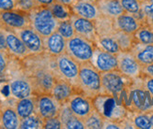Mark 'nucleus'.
Returning <instances> with one entry per match:
<instances>
[{"label": "nucleus", "instance_id": "obj_43", "mask_svg": "<svg viewBox=\"0 0 153 129\" xmlns=\"http://www.w3.org/2000/svg\"><path fill=\"white\" fill-rule=\"evenodd\" d=\"M149 117V120H150V123H151V125H152V128H153V111H150L149 112H147Z\"/></svg>", "mask_w": 153, "mask_h": 129}, {"label": "nucleus", "instance_id": "obj_14", "mask_svg": "<svg viewBox=\"0 0 153 129\" xmlns=\"http://www.w3.org/2000/svg\"><path fill=\"white\" fill-rule=\"evenodd\" d=\"M70 8L72 14L78 17L88 19L94 22L99 17H101V12L95 1L92 2L88 0H76Z\"/></svg>", "mask_w": 153, "mask_h": 129}, {"label": "nucleus", "instance_id": "obj_23", "mask_svg": "<svg viewBox=\"0 0 153 129\" xmlns=\"http://www.w3.org/2000/svg\"><path fill=\"white\" fill-rule=\"evenodd\" d=\"M114 33L101 34V35H98L96 42H95L96 46L106 52H109L114 54H117L121 51V49H120V46H119L117 38H115Z\"/></svg>", "mask_w": 153, "mask_h": 129}, {"label": "nucleus", "instance_id": "obj_42", "mask_svg": "<svg viewBox=\"0 0 153 129\" xmlns=\"http://www.w3.org/2000/svg\"><path fill=\"white\" fill-rule=\"evenodd\" d=\"M75 1H76V0H56V2L63 4V5L68 6V7H71Z\"/></svg>", "mask_w": 153, "mask_h": 129}, {"label": "nucleus", "instance_id": "obj_26", "mask_svg": "<svg viewBox=\"0 0 153 129\" xmlns=\"http://www.w3.org/2000/svg\"><path fill=\"white\" fill-rule=\"evenodd\" d=\"M134 41L143 44H153V29L147 24H143L134 35Z\"/></svg>", "mask_w": 153, "mask_h": 129}, {"label": "nucleus", "instance_id": "obj_28", "mask_svg": "<svg viewBox=\"0 0 153 129\" xmlns=\"http://www.w3.org/2000/svg\"><path fill=\"white\" fill-rule=\"evenodd\" d=\"M49 8L52 10L53 14H54L55 17L57 20H59V21L70 19L71 14H72L70 7L65 6V5L60 4V3H57V2H55L52 5H50Z\"/></svg>", "mask_w": 153, "mask_h": 129}, {"label": "nucleus", "instance_id": "obj_12", "mask_svg": "<svg viewBox=\"0 0 153 129\" xmlns=\"http://www.w3.org/2000/svg\"><path fill=\"white\" fill-rule=\"evenodd\" d=\"M129 99L131 106L138 112L153 111V97L144 87H135L131 89Z\"/></svg>", "mask_w": 153, "mask_h": 129}, {"label": "nucleus", "instance_id": "obj_40", "mask_svg": "<svg viewBox=\"0 0 153 129\" xmlns=\"http://www.w3.org/2000/svg\"><path fill=\"white\" fill-rule=\"evenodd\" d=\"M0 50L7 52V45H6V37L4 29H0Z\"/></svg>", "mask_w": 153, "mask_h": 129}, {"label": "nucleus", "instance_id": "obj_41", "mask_svg": "<svg viewBox=\"0 0 153 129\" xmlns=\"http://www.w3.org/2000/svg\"><path fill=\"white\" fill-rule=\"evenodd\" d=\"M36 2L39 5V6H46L49 7L50 5H52L53 3L56 2V0H36Z\"/></svg>", "mask_w": 153, "mask_h": 129}, {"label": "nucleus", "instance_id": "obj_9", "mask_svg": "<svg viewBox=\"0 0 153 129\" xmlns=\"http://www.w3.org/2000/svg\"><path fill=\"white\" fill-rule=\"evenodd\" d=\"M0 22L6 29L17 30L30 26L28 13L18 10H0Z\"/></svg>", "mask_w": 153, "mask_h": 129}, {"label": "nucleus", "instance_id": "obj_44", "mask_svg": "<svg viewBox=\"0 0 153 129\" xmlns=\"http://www.w3.org/2000/svg\"><path fill=\"white\" fill-rule=\"evenodd\" d=\"M144 24H149L151 28L153 29V18L152 19H149V20H147V21H146Z\"/></svg>", "mask_w": 153, "mask_h": 129}, {"label": "nucleus", "instance_id": "obj_39", "mask_svg": "<svg viewBox=\"0 0 153 129\" xmlns=\"http://www.w3.org/2000/svg\"><path fill=\"white\" fill-rule=\"evenodd\" d=\"M142 75L149 76V77L153 78V63L149 65V66H143V69H142Z\"/></svg>", "mask_w": 153, "mask_h": 129}, {"label": "nucleus", "instance_id": "obj_5", "mask_svg": "<svg viewBox=\"0 0 153 129\" xmlns=\"http://www.w3.org/2000/svg\"><path fill=\"white\" fill-rule=\"evenodd\" d=\"M55 58L56 72L58 79L69 81L70 83L74 85L78 89L80 64L66 52Z\"/></svg>", "mask_w": 153, "mask_h": 129}, {"label": "nucleus", "instance_id": "obj_35", "mask_svg": "<svg viewBox=\"0 0 153 129\" xmlns=\"http://www.w3.org/2000/svg\"><path fill=\"white\" fill-rule=\"evenodd\" d=\"M43 128L45 129H61L63 128L61 120L59 116L51 117L48 119L43 120Z\"/></svg>", "mask_w": 153, "mask_h": 129}, {"label": "nucleus", "instance_id": "obj_4", "mask_svg": "<svg viewBox=\"0 0 153 129\" xmlns=\"http://www.w3.org/2000/svg\"><path fill=\"white\" fill-rule=\"evenodd\" d=\"M102 94L112 97H117L118 94L124 92L128 87L130 81L132 80L131 78L123 75L117 69L102 72Z\"/></svg>", "mask_w": 153, "mask_h": 129}, {"label": "nucleus", "instance_id": "obj_8", "mask_svg": "<svg viewBox=\"0 0 153 129\" xmlns=\"http://www.w3.org/2000/svg\"><path fill=\"white\" fill-rule=\"evenodd\" d=\"M62 104L50 93H44L36 97V113L42 120L57 116Z\"/></svg>", "mask_w": 153, "mask_h": 129}, {"label": "nucleus", "instance_id": "obj_3", "mask_svg": "<svg viewBox=\"0 0 153 129\" xmlns=\"http://www.w3.org/2000/svg\"><path fill=\"white\" fill-rule=\"evenodd\" d=\"M96 44L91 40L75 35L71 38L67 40L66 45V53L74 58L79 64L90 62L95 50Z\"/></svg>", "mask_w": 153, "mask_h": 129}, {"label": "nucleus", "instance_id": "obj_15", "mask_svg": "<svg viewBox=\"0 0 153 129\" xmlns=\"http://www.w3.org/2000/svg\"><path fill=\"white\" fill-rule=\"evenodd\" d=\"M4 31L6 37L7 52H9L11 55L18 58H25L28 56L30 52L17 34L14 31L9 29H4Z\"/></svg>", "mask_w": 153, "mask_h": 129}, {"label": "nucleus", "instance_id": "obj_6", "mask_svg": "<svg viewBox=\"0 0 153 129\" xmlns=\"http://www.w3.org/2000/svg\"><path fill=\"white\" fill-rule=\"evenodd\" d=\"M117 70L119 72L131 80H137L141 77L143 66L139 64L131 51H120L117 54Z\"/></svg>", "mask_w": 153, "mask_h": 129}, {"label": "nucleus", "instance_id": "obj_18", "mask_svg": "<svg viewBox=\"0 0 153 129\" xmlns=\"http://www.w3.org/2000/svg\"><path fill=\"white\" fill-rule=\"evenodd\" d=\"M66 45L67 39L64 38L57 31L44 38L45 51L53 57L59 56L66 52Z\"/></svg>", "mask_w": 153, "mask_h": 129}, {"label": "nucleus", "instance_id": "obj_21", "mask_svg": "<svg viewBox=\"0 0 153 129\" xmlns=\"http://www.w3.org/2000/svg\"><path fill=\"white\" fill-rule=\"evenodd\" d=\"M130 51L142 66L153 63V44H143L135 41Z\"/></svg>", "mask_w": 153, "mask_h": 129}, {"label": "nucleus", "instance_id": "obj_33", "mask_svg": "<svg viewBox=\"0 0 153 129\" xmlns=\"http://www.w3.org/2000/svg\"><path fill=\"white\" fill-rule=\"evenodd\" d=\"M138 16L144 23L153 18V0L141 1V10Z\"/></svg>", "mask_w": 153, "mask_h": 129}, {"label": "nucleus", "instance_id": "obj_19", "mask_svg": "<svg viewBox=\"0 0 153 129\" xmlns=\"http://www.w3.org/2000/svg\"><path fill=\"white\" fill-rule=\"evenodd\" d=\"M10 92L11 96L18 99L31 97L33 94V84L27 79L18 78L10 83Z\"/></svg>", "mask_w": 153, "mask_h": 129}, {"label": "nucleus", "instance_id": "obj_45", "mask_svg": "<svg viewBox=\"0 0 153 129\" xmlns=\"http://www.w3.org/2000/svg\"><path fill=\"white\" fill-rule=\"evenodd\" d=\"M141 1H147V0H141Z\"/></svg>", "mask_w": 153, "mask_h": 129}, {"label": "nucleus", "instance_id": "obj_20", "mask_svg": "<svg viewBox=\"0 0 153 129\" xmlns=\"http://www.w3.org/2000/svg\"><path fill=\"white\" fill-rule=\"evenodd\" d=\"M58 116L61 120L63 128L66 129H85V123L82 119L78 118L72 113L67 104H62Z\"/></svg>", "mask_w": 153, "mask_h": 129}, {"label": "nucleus", "instance_id": "obj_38", "mask_svg": "<svg viewBox=\"0 0 153 129\" xmlns=\"http://www.w3.org/2000/svg\"><path fill=\"white\" fill-rule=\"evenodd\" d=\"M4 52L5 51L0 50V74L5 72L7 66H8V60H7Z\"/></svg>", "mask_w": 153, "mask_h": 129}, {"label": "nucleus", "instance_id": "obj_22", "mask_svg": "<svg viewBox=\"0 0 153 129\" xmlns=\"http://www.w3.org/2000/svg\"><path fill=\"white\" fill-rule=\"evenodd\" d=\"M101 15L111 19H116L122 14L124 10L119 3V0H94Z\"/></svg>", "mask_w": 153, "mask_h": 129}, {"label": "nucleus", "instance_id": "obj_24", "mask_svg": "<svg viewBox=\"0 0 153 129\" xmlns=\"http://www.w3.org/2000/svg\"><path fill=\"white\" fill-rule=\"evenodd\" d=\"M15 110L21 120L34 114L36 112V97H28L18 99L15 105Z\"/></svg>", "mask_w": 153, "mask_h": 129}, {"label": "nucleus", "instance_id": "obj_30", "mask_svg": "<svg viewBox=\"0 0 153 129\" xmlns=\"http://www.w3.org/2000/svg\"><path fill=\"white\" fill-rule=\"evenodd\" d=\"M56 31L67 40L75 36V31L74 28V25H72V24H71V19L59 21Z\"/></svg>", "mask_w": 153, "mask_h": 129}, {"label": "nucleus", "instance_id": "obj_7", "mask_svg": "<svg viewBox=\"0 0 153 129\" xmlns=\"http://www.w3.org/2000/svg\"><path fill=\"white\" fill-rule=\"evenodd\" d=\"M70 108L71 111L80 119H85L88 115L95 110L93 98L80 91L76 92L66 103Z\"/></svg>", "mask_w": 153, "mask_h": 129}, {"label": "nucleus", "instance_id": "obj_34", "mask_svg": "<svg viewBox=\"0 0 153 129\" xmlns=\"http://www.w3.org/2000/svg\"><path fill=\"white\" fill-rule=\"evenodd\" d=\"M39 5L36 2V0H17L16 9L26 13H29Z\"/></svg>", "mask_w": 153, "mask_h": 129}, {"label": "nucleus", "instance_id": "obj_17", "mask_svg": "<svg viewBox=\"0 0 153 129\" xmlns=\"http://www.w3.org/2000/svg\"><path fill=\"white\" fill-rule=\"evenodd\" d=\"M79 90L77 88L70 83L69 81L64 80L62 79H57L54 86L52 87L50 94L54 97L58 102L61 104H65L71 97V96Z\"/></svg>", "mask_w": 153, "mask_h": 129}, {"label": "nucleus", "instance_id": "obj_10", "mask_svg": "<svg viewBox=\"0 0 153 129\" xmlns=\"http://www.w3.org/2000/svg\"><path fill=\"white\" fill-rule=\"evenodd\" d=\"M14 32L23 40L30 54H41L45 52L44 38L31 26L14 30Z\"/></svg>", "mask_w": 153, "mask_h": 129}, {"label": "nucleus", "instance_id": "obj_27", "mask_svg": "<svg viewBox=\"0 0 153 129\" xmlns=\"http://www.w3.org/2000/svg\"><path fill=\"white\" fill-rule=\"evenodd\" d=\"M83 121L85 125V129H102L104 124V116L95 108Z\"/></svg>", "mask_w": 153, "mask_h": 129}, {"label": "nucleus", "instance_id": "obj_13", "mask_svg": "<svg viewBox=\"0 0 153 129\" xmlns=\"http://www.w3.org/2000/svg\"><path fill=\"white\" fill-rule=\"evenodd\" d=\"M70 19L72 25H74L75 35L81 36L83 38L91 40L93 42H96L98 34L94 21H91V20L85 19L82 17H78L74 14H71Z\"/></svg>", "mask_w": 153, "mask_h": 129}, {"label": "nucleus", "instance_id": "obj_1", "mask_svg": "<svg viewBox=\"0 0 153 129\" xmlns=\"http://www.w3.org/2000/svg\"><path fill=\"white\" fill-rule=\"evenodd\" d=\"M78 90L91 98L102 94L101 72H99L90 62L80 64Z\"/></svg>", "mask_w": 153, "mask_h": 129}, {"label": "nucleus", "instance_id": "obj_25", "mask_svg": "<svg viewBox=\"0 0 153 129\" xmlns=\"http://www.w3.org/2000/svg\"><path fill=\"white\" fill-rule=\"evenodd\" d=\"M1 124L4 128L7 129H18L20 128L21 118L13 108H6L3 110L1 114Z\"/></svg>", "mask_w": 153, "mask_h": 129}, {"label": "nucleus", "instance_id": "obj_16", "mask_svg": "<svg viewBox=\"0 0 153 129\" xmlns=\"http://www.w3.org/2000/svg\"><path fill=\"white\" fill-rule=\"evenodd\" d=\"M144 23L136 15L128 12H123L122 14L114 19V24L116 29L129 35H134Z\"/></svg>", "mask_w": 153, "mask_h": 129}, {"label": "nucleus", "instance_id": "obj_11", "mask_svg": "<svg viewBox=\"0 0 153 129\" xmlns=\"http://www.w3.org/2000/svg\"><path fill=\"white\" fill-rule=\"evenodd\" d=\"M90 63L99 72H108L117 69V54L106 52L99 47H95Z\"/></svg>", "mask_w": 153, "mask_h": 129}, {"label": "nucleus", "instance_id": "obj_37", "mask_svg": "<svg viewBox=\"0 0 153 129\" xmlns=\"http://www.w3.org/2000/svg\"><path fill=\"white\" fill-rule=\"evenodd\" d=\"M144 79H143V87L146 90L149 91L150 93V94L153 97V78L149 77V76H145V75H141Z\"/></svg>", "mask_w": 153, "mask_h": 129}, {"label": "nucleus", "instance_id": "obj_29", "mask_svg": "<svg viewBox=\"0 0 153 129\" xmlns=\"http://www.w3.org/2000/svg\"><path fill=\"white\" fill-rule=\"evenodd\" d=\"M20 128L22 129H39L43 128V120L35 112L34 114L21 120Z\"/></svg>", "mask_w": 153, "mask_h": 129}, {"label": "nucleus", "instance_id": "obj_32", "mask_svg": "<svg viewBox=\"0 0 153 129\" xmlns=\"http://www.w3.org/2000/svg\"><path fill=\"white\" fill-rule=\"evenodd\" d=\"M125 12L137 15L141 10V0H119Z\"/></svg>", "mask_w": 153, "mask_h": 129}, {"label": "nucleus", "instance_id": "obj_2", "mask_svg": "<svg viewBox=\"0 0 153 129\" xmlns=\"http://www.w3.org/2000/svg\"><path fill=\"white\" fill-rule=\"evenodd\" d=\"M30 26L35 29L43 38L49 37L57 30L59 20L53 14L49 7L39 6L28 13Z\"/></svg>", "mask_w": 153, "mask_h": 129}, {"label": "nucleus", "instance_id": "obj_36", "mask_svg": "<svg viewBox=\"0 0 153 129\" xmlns=\"http://www.w3.org/2000/svg\"><path fill=\"white\" fill-rule=\"evenodd\" d=\"M17 6V0H0V10H12Z\"/></svg>", "mask_w": 153, "mask_h": 129}, {"label": "nucleus", "instance_id": "obj_31", "mask_svg": "<svg viewBox=\"0 0 153 129\" xmlns=\"http://www.w3.org/2000/svg\"><path fill=\"white\" fill-rule=\"evenodd\" d=\"M132 124L135 128L139 129H151L152 125L147 112H139L132 119Z\"/></svg>", "mask_w": 153, "mask_h": 129}]
</instances>
